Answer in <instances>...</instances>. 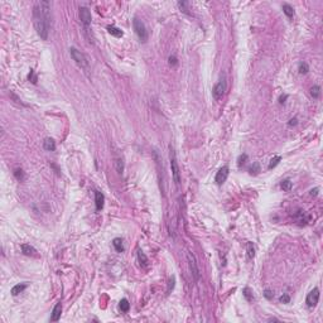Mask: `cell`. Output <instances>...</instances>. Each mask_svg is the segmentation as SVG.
I'll return each instance as SVG.
<instances>
[{
  "label": "cell",
  "mask_w": 323,
  "mask_h": 323,
  "mask_svg": "<svg viewBox=\"0 0 323 323\" xmlns=\"http://www.w3.org/2000/svg\"><path fill=\"white\" fill-rule=\"evenodd\" d=\"M318 191H319L318 188L312 189V191H310V196H317V195H318Z\"/></svg>",
  "instance_id": "obj_36"
},
{
  "label": "cell",
  "mask_w": 323,
  "mask_h": 323,
  "mask_svg": "<svg viewBox=\"0 0 323 323\" xmlns=\"http://www.w3.org/2000/svg\"><path fill=\"white\" fill-rule=\"evenodd\" d=\"M20 249H22V251H23V254L28 255V256H33V255L37 254V250H35L33 246L28 245V244H23V245L20 246Z\"/></svg>",
  "instance_id": "obj_12"
},
{
  "label": "cell",
  "mask_w": 323,
  "mask_h": 323,
  "mask_svg": "<svg viewBox=\"0 0 323 323\" xmlns=\"http://www.w3.org/2000/svg\"><path fill=\"white\" fill-rule=\"evenodd\" d=\"M310 95H312V97L313 99H318L321 96V87L319 86H313L312 89H310Z\"/></svg>",
  "instance_id": "obj_21"
},
{
  "label": "cell",
  "mask_w": 323,
  "mask_h": 323,
  "mask_svg": "<svg viewBox=\"0 0 323 323\" xmlns=\"http://www.w3.org/2000/svg\"><path fill=\"white\" fill-rule=\"evenodd\" d=\"M61 313H62V304L61 302L57 303L52 310V316H51V321L52 322H57L59 318H61Z\"/></svg>",
  "instance_id": "obj_11"
},
{
  "label": "cell",
  "mask_w": 323,
  "mask_h": 323,
  "mask_svg": "<svg viewBox=\"0 0 323 323\" xmlns=\"http://www.w3.org/2000/svg\"><path fill=\"white\" fill-rule=\"evenodd\" d=\"M80 19L83 23V26L89 28L90 23H91V11L85 6H81L80 8Z\"/></svg>",
  "instance_id": "obj_8"
},
{
  "label": "cell",
  "mask_w": 323,
  "mask_h": 323,
  "mask_svg": "<svg viewBox=\"0 0 323 323\" xmlns=\"http://www.w3.org/2000/svg\"><path fill=\"white\" fill-rule=\"evenodd\" d=\"M43 148H44L45 150H48V152H53V150L56 149V143H54V140L51 139V138H47V139L43 141Z\"/></svg>",
  "instance_id": "obj_13"
},
{
  "label": "cell",
  "mask_w": 323,
  "mask_h": 323,
  "mask_svg": "<svg viewBox=\"0 0 323 323\" xmlns=\"http://www.w3.org/2000/svg\"><path fill=\"white\" fill-rule=\"evenodd\" d=\"M171 168H172V175H173V181L174 183L178 186L179 182H181V172H179V167H178V162L175 158V152L174 149L171 147Z\"/></svg>",
  "instance_id": "obj_4"
},
{
  "label": "cell",
  "mask_w": 323,
  "mask_h": 323,
  "mask_svg": "<svg viewBox=\"0 0 323 323\" xmlns=\"http://www.w3.org/2000/svg\"><path fill=\"white\" fill-rule=\"evenodd\" d=\"M138 260H139V262L140 264L143 265V266H147L148 265V258H147V255L143 253L141 250H138Z\"/></svg>",
  "instance_id": "obj_17"
},
{
  "label": "cell",
  "mask_w": 323,
  "mask_h": 323,
  "mask_svg": "<svg viewBox=\"0 0 323 323\" xmlns=\"http://www.w3.org/2000/svg\"><path fill=\"white\" fill-rule=\"evenodd\" d=\"M133 26H134V30H135L136 35L139 37L140 42L145 43V42L148 41V30H147L145 24H144V23H143L140 19L135 18V19L133 20Z\"/></svg>",
  "instance_id": "obj_3"
},
{
  "label": "cell",
  "mask_w": 323,
  "mask_h": 323,
  "mask_svg": "<svg viewBox=\"0 0 323 323\" xmlns=\"http://www.w3.org/2000/svg\"><path fill=\"white\" fill-rule=\"evenodd\" d=\"M188 6H189V3H187V2H179V3H178V8L181 9L183 13H186V14H189V13H188Z\"/></svg>",
  "instance_id": "obj_26"
},
{
  "label": "cell",
  "mask_w": 323,
  "mask_h": 323,
  "mask_svg": "<svg viewBox=\"0 0 323 323\" xmlns=\"http://www.w3.org/2000/svg\"><path fill=\"white\" fill-rule=\"evenodd\" d=\"M226 86H227L226 85V78H225V76H222L220 78V81L215 85L213 90H212V96H213V99L216 101H219V100H221L223 97L225 91H226Z\"/></svg>",
  "instance_id": "obj_5"
},
{
  "label": "cell",
  "mask_w": 323,
  "mask_h": 323,
  "mask_svg": "<svg viewBox=\"0 0 323 323\" xmlns=\"http://www.w3.org/2000/svg\"><path fill=\"white\" fill-rule=\"evenodd\" d=\"M254 255H255V249H254V245L251 244V242H249V244H247V258H249V259H253V258H254Z\"/></svg>",
  "instance_id": "obj_25"
},
{
  "label": "cell",
  "mask_w": 323,
  "mask_h": 323,
  "mask_svg": "<svg viewBox=\"0 0 323 323\" xmlns=\"http://www.w3.org/2000/svg\"><path fill=\"white\" fill-rule=\"evenodd\" d=\"M280 160H282V157H280V155H275V157L270 160V163H269V165H268V169H273V168H275V167H277V165L280 163Z\"/></svg>",
  "instance_id": "obj_20"
},
{
  "label": "cell",
  "mask_w": 323,
  "mask_h": 323,
  "mask_svg": "<svg viewBox=\"0 0 323 323\" xmlns=\"http://www.w3.org/2000/svg\"><path fill=\"white\" fill-rule=\"evenodd\" d=\"M33 23L38 35L43 39H48V34L52 24L51 14V3L49 2H38L33 6Z\"/></svg>",
  "instance_id": "obj_1"
},
{
  "label": "cell",
  "mask_w": 323,
  "mask_h": 323,
  "mask_svg": "<svg viewBox=\"0 0 323 323\" xmlns=\"http://www.w3.org/2000/svg\"><path fill=\"white\" fill-rule=\"evenodd\" d=\"M242 294H244V297L246 298L247 302H253V301H254V295H253V293H251V290H250L249 288H245V289L242 290Z\"/></svg>",
  "instance_id": "obj_23"
},
{
  "label": "cell",
  "mask_w": 323,
  "mask_h": 323,
  "mask_svg": "<svg viewBox=\"0 0 323 323\" xmlns=\"http://www.w3.org/2000/svg\"><path fill=\"white\" fill-rule=\"evenodd\" d=\"M29 80H32V82H33V83H35V82H37V77L34 76V73H33V71H32V69H30V73H29Z\"/></svg>",
  "instance_id": "obj_34"
},
{
  "label": "cell",
  "mask_w": 323,
  "mask_h": 323,
  "mask_svg": "<svg viewBox=\"0 0 323 323\" xmlns=\"http://www.w3.org/2000/svg\"><path fill=\"white\" fill-rule=\"evenodd\" d=\"M169 63H171V65H177V58L171 56V57H169Z\"/></svg>",
  "instance_id": "obj_35"
},
{
  "label": "cell",
  "mask_w": 323,
  "mask_h": 323,
  "mask_svg": "<svg viewBox=\"0 0 323 323\" xmlns=\"http://www.w3.org/2000/svg\"><path fill=\"white\" fill-rule=\"evenodd\" d=\"M115 167H116L117 173L121 174V173L124 172V163H123L121 159H116V160H115Z\"/></svg>",
  "instance_id": "obj_24"
},
{
  "label": "cell",
  "mask_w": 323,
  "mask_h": 323,
  "mask_svg": "<svg viewBox=\"0 0 323 323\" xmlns=\"http://www.w3.org/2000/svg\"><path fill=\"white\" fill-rule=\"evenodd\" d=\"M319 301V289L318 288H314L313 290H310L307 295V299H305V302H307V305L308 307H316L317 303Z\"/></svg>",
  "instance_id": "obj_7"
},
{
  "label": "cell",
  "mask_w": 323,
  "mask_h": 323,
  "mask_svg": "<svg viewBox=\"0 0 323 323\" xmlns=\"http://www.w3.org/2000/svg\"><path fill=\"white\" fill-rule=\"evenodd\" d=\"M187 261H188V265H189V269L192 271V275L195 280H198L199 279V269H198V265H197V261L195 259V255L192 253H187Z\"/></svg>",
  "instance_id": "obj_6"
},
{
  "label": "cell",
  "mask_w": 323,
  "mask_h": 323,
  "mask_svg": "<svg viewBox=\"0 0 323 323\" xmlns=\"http://www.w3.org/2000/svg\"><path fill=\"white\" fill-rule=\"evenodd\" d=\"M14 175L17 177V179H19V181H23V179H24V173H23L22 169H15Z\"/></svg>",
  "instance_id": "obj_29"
},
{
  "label": "cell",
  "mask_w": 323,
  "mask_h": 323,
  "mask_svg": "<svg viewBox=\"0 0 323 323\" xmlns=\"http://www.w3.org/2000/svg\"><path fill=\"white\" fill-rule=\"evenodd\" d=\"M280 302H282V303H284V304L289 303V302H290V297H289L288 294H283V295L280 297Z\"/></svg>",
  "instance_id": "obj_31"
},
{
  "label": "cell",
  "mask_w": 323,
  "mask_h": 323,
  "mask_svg": "<svg viewBox=\"0 0 323 323\" xmlns=\"http://www.w3.org/2000/svg\"><path fill=\"white\" fill-rule=\"evenodd\" d=\"M264 295H265V298L266 299H273V297H274V294L271 293V290H269V289H265V292H264Z\"/></svg>",
  "instance_id": "obj_33"
},
{
  "label": "cell",
  "mask_w": 323,
  "mask_h": 323,
  "mask_svg": "<svg viewBox=\"0 0 323 323\" xmlns=\"http://www.w3.org/2000/svg\"><path fill=\"white\" fill-rule=\"evenodd\" d=\"M229 167L227 165H223L222 168L217 172V174H216V178H215V181H216V183L217 184H222V183H225V181L227 179V177H229Z\"/></svg>",
  "instance_id": "obj_9"
},
{
  "label": "cell",
  "mask_w": 323,
  "mask_h": 323,
  "mask_svg": "<svg viewBox=\"0 0 323 323\" xmlns=\"http://www.w3.org/2000/svg\"><path fill=\"white\" fill-rule=\"evenodd\" d=\"M69 54L71 57H72L73 61L82 68V69H85V72H87L90 66H89V59L86 58V56L83 54L81 51H78L77 48H75V47H72V48H69Z\"/></svg>",
  "instance_id": "obj_2"
},
{
  "label": "cell",
  "mask_w": 323,
  "mask_h": 323,
  "mask_svg": "<svg viewBox=\"0 0 323 323\" xmlns=\"http://www.w3.org/2000/svg\"><path fill=\"white\" fill-rule=\"evenodd\" d=\"M246 159H247V155H246V154H242V155H240V157H238V159H237V164H238V165H242V164H245Z\"/></svg>",
  "instance_id": "obj_30"
},
{
  "label": "cell",
  "mask_w": 323,
  "mask_h": 323,
  "mask_svg": "<svg viewBox=\"0 0 323 323\" xmlns=\"http://www.w3.org/2000/svg\"><path fill=\"white\" fill-rule=\"evenodd\" d=\"M104 202H105V197L101 192L99 191H95V205H96V210L101 211L104 208Z\"/></svg>",
  "instance_id": "obj_10"
},
{
  "label": "cell",
  "mask_w": 323,
  "mask_h": 323,
  "mask_svg": "<svg viewBox=\"0 0 323 323\" xmlns=\"http://www.w3.org/2000/svg\"><path fill=\"white\" fill-rule=\"evenodd\" d=\"M249 172H250V174H258V173L260 172V167H259V163H254V164H253V167H251V168L249 169Z\"/></svg>",
  "instance_id": "obj_28"
},
{
  "label": "cell",
  "mask_w": 323,
  "mask_h": 323,
  "mask_svg": "<svg viewBox=\"0 0 323 323\" xmlns=\"http://www.w3.org/2000/svg\"><path fill=\"white\" fill-rule=\"evenodd\" d=\"M112 245H114V247H115V250L117 251V253H123V251H124V244H123L121 238H119V237L114 238Z\"/></svg>",
  "instance_id": "obj_16"
},
{
  "label": "cell",
  "mask_w": 323,
  "mask_h": 323,
  "mask_svg": "<svg viewBox=\"0 0 323 323\" xmlns=\"http://www.w3.org/2000/svg\"><path fill=\"white\" fill-rule=\"evenodd\" d=\"M26 288H27V284H26V283L17 284V285H14L13 288H11V294H13V295H18L19 293H22Z\"/></svg>",
  "instance_id": "obj_15"
},
{
  "label": "cell",
  "mask_w": 323,
  "mask_h": 323,
  "mask_svg": "<svg viewBox=\"0 0 323 323\" xmlns=\"http://www.w3.org/2000/svg\"><path fill=\"white\" fill-rule=\"evenodd\" d=\"M174 282H175V279H174V277H172L171 279H169V284H168V293H171V290L174 288Z\"/></svg>",
  "instance_id": "obj_32"
},
{
  "label": "cell",
  "mask_w": 323,
  "mask_h": 323,
  "mask_svg": "<svg viewBox=\"0 0 323 323\" xmlns=\"http://www.w3.org/2000/svg\"><path fill=\"white\" fill-rule=\"evenodd\" d=\"M107 32H109L111 35H114V37H117V38L123 37V30L119 29V28H116V27H114V26H109V27H107Z\"/></svg>",
  "instance_id": "obj_14"
},
{
  "label": "cell",
  "mask_w": 323,
  "mask_h": 323,
  "mask_svg": "<svg viewBox=\"0 0 323 323\" xmlns=\"http://www.w3.org/2000/svg\"><path fill=\"white\" fill-rule=\"evenodd\" d=\"M286 99V95H284V96H282L280 97V104H283V100H285Z\"/></svg>",
  "instance_id": "obj_38"
},
{
  "label": "cell",
  "mask_w": 323,
  "mask_h": 323,
  "mask_svg": "<svg viewBox=\"0 0 323 323\" xmlns=\"http://www.w3.org/2000/svg\"><path fill=\"white\" fill-rule=\"evenodd\" d=\"M119 307H120V309L123 310V312H128L129 308H130V303L128 299H121L120 301V304H119Z\"/></svg>",
  "instance_id": "obj_22"
},
{
  "label": "cell",
  "mask_w": 323,
  "mask_h": 323,
  "mask_svg": "<svg viewBox=\"0 0 323 323\" xmlns=\"http://www.w3.org/2000/svg\"><path fill=\"white\" fill-rule=\"evenodd\" d=\"M280 187L283 191H285V192H289V191L293 188V182L290 181V179H285V181H283L280 183Z\"/></svg>",
  "instance_id": "obj_19"
},
{
  "label": "cell",
  "mask_w": 323,
  "mask_h": 323,
  "mask_svg": "<svg viewBox=\"0 0 323 323\" xmlns=\"http://www.w3.org/2000/svg\"><path fill=\"white\" fill-rule=\"evenodd\" d=\"M309 71V67H308V65L305 63V62H303V63H301L299 65V73H302V75H305L307 72Z\"/></svg>",
  "instance_id": "obj_27"
},
{
  "label": "cell",
  "mask_w": 323,
  "mask_h": 323,
  "mask_svg": "<svg viewBox=\"0 0 323 323\" xmlns=\"http://www.w3.org/2000/svg\"><path fill=\"white\" fill-rule=\"evenodd\" d=\"M297 121H298V120H297V117H294V119H292V120H290L288 124H289V126H292V125H297Z\"/></svg>",
  "instance_id": "obj_37"
},
{
  "label": "cell",
  "mask_w": 323,
  "mask_h": 323,
  "mask_svg": "<svg viewBox=\"0 0 323 323\" xmlns=\"http://www.w3.org/2000/svg\"><path fill=\"white\" fill-rule=\"evenodd\" d=\"M283 11H284V14L288 18H293L294 17V9L289 4H283Z\"/></svg>",
  "instance_id": "obj_18"
}]
</instances>
